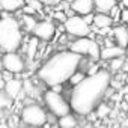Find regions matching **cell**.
I'll return each mask as SVG.
<instances>
[{"label": "cell", "instance_id": "6", "mask_svg": "<svg viewBox=\"0 0 128 128\" xmlns=\"http://www.w3.org/2000/svg\"><path fill=\"white\" fill-rule=\"evenodd\" d=\"M44 102L45 106L48 107V110L51 113H54L56 116H63V114H66L70 113L72 108H71V104L65 101V98H63L59 92L56 90H47L44 92Z\"/></svg>", "mask_w": 128, "mask_h": 128}, {"label": "cell", "instance_id": "16", "mask_svg": "<svg viewBox=\"0 0 128 128\" xmlns=\"http://www.w3.org/2000/svg\"><path fill=\"white\" fill-rule=\"evenodd\" d=\"M38 47H39V38L33 35V38L29 39V44H27V48H26V53H27V59L29 62H32L36 56V51H38Z\"/></svg>", "mask_w": 128, "mask_h": 128}, {"label": "cell", "instance_id": "7", "mask_svg": "<svg viewBox=\"0 0 128 128\" xmlns=\"http://www.w3.org/2000/svg\"><path fill=\"white\" fill-rule=\"evenodd\" d=\"M63 27H65L68 35L76 36V38L90 35V24H88L83 17H77V15L68 17V20L63 23Z\"/></svg>", "mask_w": 128, "mask_h": 128}, {"label": "cell", "instance_id": "38", "mask_svg": "<svg viewBox=\"0 0 128 128\" xmlns=\"http://www.w3.org/2000/svg\"><path fill=\"white\" fill-rule=\"evenodd\" d=\"M125 92H128V86H126V89H125Z\"/></svg>", "mask_w": 128, "mask_h": 128}, {"label": "cell", "instance_id": "15", "mask_svg": "<svg viewBox=\"0 0 128 128\" xmlns=\"http://www.w3.org/2000/svg\"><path fill=\"white\" fill-rule=\"evenodd\" d=\"M2 9L6 12H15L18 9H23L24 6V0H0Z\"/></svg>", "mask_w": 128, "mask_h": 128}, {"label": "cell", "instance_id": "25", "mask_svg": "<svg viewBox=\"0 0 128 128\" xmlns=\"http://www.w3.org/2000/svg\"><path fill=\"white\" fill-rule=\"evenodd\" d=\"M120 12H122V11H120V8H118V6L114 5V6L110 9V12H108V14L112 15V18H113L114 21H119V18H120Z\"/></svg>", "mask_w": 128, "mask_h": 128}, {"label": "cell", "instance_id": "13", "mask_svg": "<svg viewBox=\"0 0 128 128\" xmlns=\"http://www.w3.org/2000/svg\"><path fill=\"white\" fill-rule=\"evenodd\" d=\"M113 36H114L116 44L126 48V45H128V29L125 26H116L113 29Z\"/></svg>", "mask_w": 128, "mask_h": 128}, {"label": "cell", "instance_id": "10", "mask_svg": "<svg viewBox=\"0 0 128 128\" xmlns=\"http://www.w3.org/2000/svg\"><path fill=\"white\" fill-rule=\"evenodd\" d=\"M71 8L76 11V14L84 15L89 12H94L95 9V0H74L71 3Z\"/></svg>", "mask_w": 128, "mask_h": 128}, {"label": "cell", "instance_id": "31", "mask_svg": "<svg viewBox=\"0 0 128 128\" xmlns=\"http://www.w3.org/2000/svg\"><path fill=\"white\" fill-rule=\"evenodd\" d=\"M39 2H42L44 5H54L57 0H39Z\"/></svg>", "mask_w": 128, "mask_h": 128}, {"label": "cell", "instance_id": "30", "mask_svg": "<svg viewBox=\"0 0 128 128\" xmlns=\"http://www.w3.org/2000/svg\"><path fill=\"white\" fill-rule=\"evenodd\" d=\"M120 21L128 23V8H125V9L120 12Z\"/></svg>", "mask_w": 128, "mask_h": 128}, {"label": "cell", "instance_id": "19", "mask_svg": "<svg viewBox=\"0 0 128 128\" xmlns=\"http://www.w3.org/2000/svg\"><path fill=\"white\" fill-rule=\"evenodd\" d=\"M124 63H125V57H124V56H118V57L112 59V60H110V71H112V72L122 71Z\"/></svg>", "mask_w": 128, "mask_h": 128}, {"label": "cell", "instance_id": "9", "mask_svg": "<svg viewBox=\"0 0 128 128\" xmlns=\"http://www.w3.org/2000/svg\"><path fill=\"white\" fill-rule=\"evenodd\" d=\"M54 32H56V27H54V23L51 20H45V21L38 23L35 26V29L32 30V33L42 41H50L54 36Z\"/></svg>", "mask_w": 128, "mask_h": 128}, {"label": "cell", "instance_id": "18", "mask_svg": "<svg viewBox=\"0 0 128 128\" xmlns=\"http://www.w3.org/2000/svg\"><path fill=\"white\" fill-rule=\"evenodd\" d=\"M118 0H95V8L98 12H110V9L116 5Z\"/></svg>", "mask_w": 128, "mask_h": 128}, {"label": "cell", "instance_id": "29", "mask_svg": "<svg viewBox=\"0 0 128 128\" xmlns=\"http://www.w3.org/2000/svg\"><path fill=\"white\" fill-rule=\"evenodd\" d=\"M83 18H84V21L88 23V24H90V26H94V21H95V15H94V12H89V14H84V15H82Z\"/></svg>", "mask_w": 128, "mask_h": 128}, {"label": "cell", "instance_id": "33", "mask_svg": "<svg viewBox=\"0 0 128 128\" xmlns=\"http://www.w3.org/2000/svg\"><path fill=\"white\" fill-rule=\"evenodd\" d=\"M51 89L56 90V92H60L62 90V84H54V86H51Z\"/></svg>", "mask_w": 128, "mask_h": 128}, {"label": "cell", "instance_id": "14", "mask_svg": "<svg viewBox=\"0 0 128 128\" xmlns=\"http://www.w3.org/2000/svg\"><path fill=\"white\" fill-rule=\"evenodd\" d=\"M113 21H114V20L112 18L110 14H107V12H98V14H95L94 26L98 27V29H102V27H108V26H112Z\"/></svg>", "mask_w": 128, "mask_h": 128}, {"label": "cell", "instance_id": "28", "mask_svg": "<svg viewBox=\"0 0 128 128\" xmlns=\"http://www.w3.org/2000/svg\"><path fill=\"white\" fill-rule=\"evenodd\" d=\"M38 11L32 6V5H29L27 3V6H23V14H29V15H35Z\"/></svg>", "mask_w": 128, "mask_h": 128}, {"label": "cell", "instance_id": "4", "mask_svg": "<svg viewBox=\"0 0 128 128\" xmlns=\"http://www.w3.org/2000/svg\"><path fill=\"white\" fill-rule=\"evenodd\" d=\"M20 119L24 125H30V126H42L47 124L48 114L45 113V110L38 106L36 102H32L26 107H23Z\"/></svg>", "mask_w": 128, "mask_h": 128}, {"label": "cell", "instance_id": "23", "mask_svg": "<svg viewBox=\"0 0 128 128\" xmlns=\"http://www.w3.org/2000/svg\"><path fill=\"white\" fill-rule=\"evenodd\" d=\"M108 113H110V107H108L107 104L100 102V106L96 107V114H98V118H106V116H108Z\"/></svg>", "mask_w": 128, "mask_h": 128}, {"label": "cell", "instance_id": "3", "mask_svg": "<svg viewBox=\"0 0 128 128\" xmlns=\"http://www.w3.org/2000/svg\"><path fill=\"white\" fill-rule=\"evenodd\" d=\"M23 39L21 27L17 18L6 15V11H3V18L0 23V47L5 53L8 51H17L20 48Z\"/></svg>", "mask_w": 128, "mask_h": 128}, {"label": "cell", "instance_id": "8", "mask_svg": "<svg viewBox=\"0 0 128 128\" xmlns=\"http://www.w3.org/2000/svg\"><path fill=\"white\" fill-rule=\"evenodd\" d=\"M3 68L14 72V74H20L24 71L26 63L21 59V56H18L15 51H8L3 56Z\"/></svg>", "mask_w": 128, "mask_h": 128}, {"label": "cell", "instance_id": "2", "mask_svg": "<svg viewBox=\"0 0 128 128\" xmlns=\"http://www.w3.org/2000/svg\"><path fill=\"white\" fill-rule=\"evenodd\" d=\"M82 59L83 54L72 50L56 53L39 68L38 78L50 88L54 84H63L65 82H70L71 76L78 70Z\"/></svg>", "mask_w": 128, "mask_h": 128}, {"label": "cell", "instance_id": "17", "mask_svg": "<svg viewBox=\"0 0 128 128\" xmlns=\"http://www.w3.org/2000/svg\"><path fill=\"white\" fill-rule=\"evenodd\" d=\"M57 125L62 128H74V126H77V119H76V116H72V113H66L59 118Z\"/></svg>", "mask_w": 128, "mask_h": 128}, {"label": "cell", "instance_id": "11", "mask_svg": "<svg viewBox=\"0 0 128 128\" xmlns=\"http://www.w3.org/2000/svg\"><path fill=\"white\" fill-rule=\"evenodd\" d=\"M3 90H5L12 100H15V98H18V96L21 95V92H23V83H21L20 80H17V78L6 80V83H5V86H3Z\"/></svg>", "mask_w": 128, "mask_h": 128}, {"label": "cell", "instance_id": "1", "mask_svg": "<svg viewBox=\"0 0 128 128\" xmlns=\"http://www.w3.org/2000/svg\"><path fill=\"white\" fill-rule=\"evenodd\" d=\"M112 84V76L107 70H100L94 76H88L82 83L74 86L70 104L74 113L80 116H86L94 112L101 100L106 96L108 86Z\"/></svg>", "mask_w": 128, "mask_h": 128}, {"label": "cell", "instance_id": "5", "mask_svg": "<svg viewBox=\"0 0 128 128\" xmlns=\"http://www.w3.org/2000/svg\"><path fill=\"white\" fill-rule=\"evenodd\" d=\"M70 50L76 51V53H80V54H89V57L96 62L98 59H101V48H100V44L88 36H82V38H77L76 41L70 42Z\"/></svg>", "mask_w": 128, "mask_h": 128}, {"label": "cell", "instance_id": "35", "mask_svg": "<svg viewBox=\"0 0 128 128\" xmlns=\"http://www.w3.org/2000/svg\"><path fill=\"white\" fill-rule=\"evenodd\" d=\"M122 125H124V126H128V119H126V120H125V122H124Z\"/></svg>", "mask_w": 128, "mask_h": 128}, {"label": "cell", "instance_id": "21", "mask_svg": "<svg viewBox=\"0 0 128 128\" xmlns=\"http://www.w3.org/2000/svg\"><path fill=\"white\" fill-rule=\"evenodd\" d=\"M84 78H86V76H84L82 71H78V70H77V71H76V72L71 76V78H70V83H71L72 86H77V84H78V83H82Z\"/></svg>", "mask_w": 128, "mask_h": 128}, {"label": "cell", "instance_id": "24", "mask_svg": "<svg viewBox=\"0 0 128 128\" xmlns=\"http://www.w3.org/2000/svg\"><path fill=\"white\" fill-rule=\"evenodd\" d=\"M53 18H54V20H57V21H60V23H65V21L68 20V15H66V12H65V11H54Z\"/></svg>", "mask_w": 128, "mask_h": 128}, {"label": "cell", "instance_id": "26", "mask_svg": "<svg viewBox=\"0 0 128 128\" xmlns=\"http://www.w3.org/2000/svg\"><path fill=\"white\" fill-rule=\"evenodd\" d=\"M27 3H29V5H32L38 12H41V11H42V5H44V3H42V2H39V0H27Z\"/></svg>", "mask_w": 128, "mask_h": 128}, {"label": "cell", "instance_id": "36", "mask_svg": "<svg viewBox=\"0 0 128 128\" xmlns=\"http://www.w3.org/2000/svg\"><path fill=\"white\" fill-rule=\"evenodd\" d=\"M65 2H68V3H72V2H74V0H65Z\"/></svg>", "mask_w": 128, "mask_h": 128}, {"label": "cell", "instance_id": "34", "mask_svg": "<svg viewBox=\"0 0 128 128\" xmlns=\"http://www.w3.org/2000/svg\"><path fill=\"white\" fill-rule=\"evenodd\" d=\"M122 5H124V8H128V0H122Z\"/></svg>", "mask_w": 128, "mask_h": 128}, {"label": "cell", "instance_id": "39", "mask_svg": "<svg viewBox=\"0 0 128 128\" xmlns=\"http://www.w3.org/2000/svg\"><path fill=\"white\" fill-rule=\"evenodd\" d=\"M118 2H122V0H118Z\"/></svg>", "mask_w": 128, "mask_h": 128}, {"label": "cell", "instance_id": "32", "mask_svg": "<svg viewBox=\"0 0 128 128\" xmlns=\"http://www.w3.org/2000/svg\"><path fill=\"white\" fill-rule=\"evenodd\" d=\"M122 71L126 74L128 72V59H125V63H124V66H122Z\"/></svg>", "mask_w": 128, "mask_h": 128}, {"label": "cell", "instance_id": "20", "mask_svg": "<svg viewBox=\"0 0 128 128\" xmlns=\"http://www.w3.org/2000/svg\"><path fill=\"white\" fill-rule=\"evenodd\" d=\"M23 24H24V27H26V30L27 32H32L33 29H35V26L38 24V21L35 20V17L33 15H29V14H23Z\"/></svg>", "mask_w": 128, "mask_h": 128}, {"label": "cell", "instance_id": "37", "mask_svg": "<svg viewBox=\"0 0 128 128\" xmlns=\"http://www.w3.org/2000/svg\"><path fill=\"white\" fill-rule=\"evenodd\" d=\"M125 50H126V54H128V45H126V48H125Z\"/></svg>", "mask_w": 128, "mask_h": 128}, {"label": "cell", "instance_id": "12", "mask_svg": "<svg viewBox=\"0 0 128 128\" xmlns=\"http://www.w3.org/2000/svg\"><path fill=\"white\" fill-rule=\"evenodd\" d=\"M126 53V50L124 47H120L119 44L118 45H108V47H104L101 50V59L102 60H112L118 56H124Z\"/></svg>", "mask_w": 128, "mask_h": 128}, {"label": "cell", "instance_id": "22", "mask_svg": "<svg viewBox=\"0 0 128 128\" xmlns=\"http://www.w3.org/2000/svg\"><path fill=\"white\" fill-rule=\"evenodd\" d=\"M11 104H12V98L3 90L0 94V106H2V108H8V107H11Z\"/></svg>", "mask_w": 128, "mask_h": 128}, {"label": "cell", "instance_id": "27", "mask_svg": "<svg viewBox=\"0 0 128 128\" xmlns=\"http://www.w3.org/2000/svg\"><path fill=\"white\" fill-rule=\"evenodd\" d=\"M100 71V65L98 63H90L89 65V70H88V76H94Z\"/></svg>", "mask_w": 128, "mask_h": 128}]
</instances>
